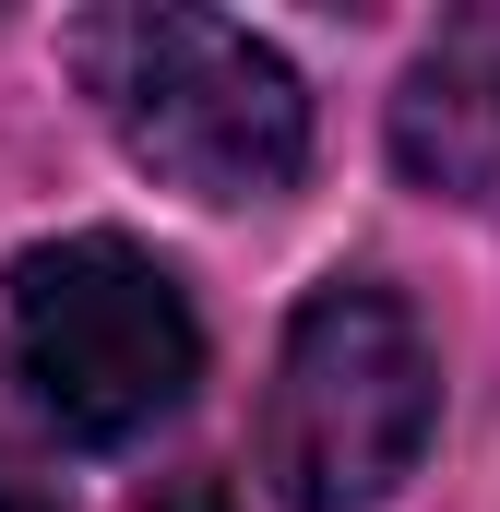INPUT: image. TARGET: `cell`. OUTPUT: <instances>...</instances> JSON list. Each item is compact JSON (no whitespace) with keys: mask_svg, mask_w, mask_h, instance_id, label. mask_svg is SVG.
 Instances as JSON below:
<instances>
[{"mask_svg":"<svg viewBox=\"0 0 500 512\" xmlns=\"http://www.w3.org/2000/svg\"><path fill=\"white\" fill-rule=\"evenodd\" d=\"M72 72L108 108L120 155L191 203H274L310 167V96H298L286 48H262L227 12H179V0L84 12Z\"/></svg>","mask_w":500,"mask_h":512,"instance_id":"obj_1","label":"cell"},{"mask_svg":"<svg viewBox=\"0 0 500 512\" xmlns=\"http://www.w3.org/2000/svg\"><path fill=\"white\" fill-rule=\"evenodd\" d=\"M429 429H441V358L417 310L370 274L310 286L262 393V489L286 512H370L417 477Z\"/></svg>","mask_w":500,"mask_h":512,"instance_id":"obj_2","label":"cell"},{"mask_svg":"<svg viewBox=\"0 0 500 512\" xmlns=\"http://www.w3.org/2000/svg\"><path fill=\"white\" fill-rule=\"evenodd\" d=\"M12 370L36 393V417L84 453L155 441L191 382H203V322L179 298V274L155 251H131L108 227L48 239L12 262Z\"/></svg>","mask_w":500,"mask_h":512,"instance_id":"obj_3","label":"cell"},{"mask_svg":"<svg viewBox=\"0 0 500 512\" xmlns=\"http://www.w3.org/2000/svg\"><path fill=\"white\" fill-rule=\"evenodd\" d=\"M393 167L429 203L500 191V12H453L417 48V72L393 84Z\"/></svg>","mask_w":500,"mask_h":512,"instance_id":"obj_4","label":"cell"},{"mask_svg":"<svg viewBox=\"0 0 500 512\" xmlns=\"http://www.w3.org/2000/svg\"><path fill=\"white\" fill-rule=\"evenodd\" d=\"M155 512H239V489H227V477H179Z\"/></svg>","mask_w":500,"mask_h":512,"instance_id":"obj_5","label":"cell"},{"mask_svg":"<svg viewBox=\"0 0 500 512\" xmlns=\"http://www.w3.org/2000/svg\"><path fill=\"white\" fill-rule=\"evenodd\" d=\"M0 512H60V501H48V489H36L24 465H0Z\"/></svg>","mask_w":500,"mask_h":512,"instance_id":"obj_6","label":"cell"}]
</instances>
